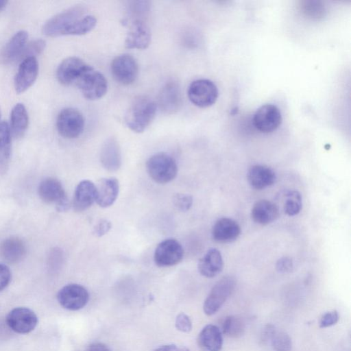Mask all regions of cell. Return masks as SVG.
<instances>
[{"mask_svg":"<svg viewBox=\"0 0 351 351\" xmlns=\"http://www.w3.org/2000/svg\"><path fill=\"white\" fill-rule=\"evenodd\" d=\"M28 42V33L25 30L16 32L6 43L1 53V59L5 64L20 60L23 51Z\"/></svg>","mask_w":351,"mask_h":351,"instance_id":"d6986e66","label":"cell"},{"mask_svg":"<svg viewBox=\"0 0 351 351\" xmlns=\"http://www.w3.org/2000/svg\"><path fill=\"white\" fill-rule=\"evenodd\" d=\"M175 207L182 212L189 210L193 204V197L189 194L177 193L173 197Z\"/></svg>","mask_w":351,"mask_h":351,"instance_id":"836d02e7","label":"cell"},{"mask_svg":"<svg viewBox=\"0 0 351 351\" xmlns=\"http://www.w3.org/2000/svg\"><path fill=\"white\" fill-rule=\"evenodd\" d=\"M12 274L10 268L3 263H0V291L5 289L10 284Z\"/></svg>","mask_w":351,"mask_h":351,"instance_id":"74e56055","label":"cell"},{"mask_svg":"<svg viewBox=\"0 0 351 351\" xmlns=\"http://www.w3.org/2000/svg\"><path fill=\"white\" fill-rule=\"evenodd\" d=\"M274 326L271 324H267L263 329L262 335H261V339L263 341H269V339L273 333V332L275 330Z\"/></svg>","mask_w":351,"mask_h":351,"instance_id":"b9f144b4","label":"cell"},{"mask_svg":"<svg viewBox=\"0 0 351 351\" xmlns=\"http://www.w3.org/2000/svg\"><path fill=\"white\" fill-rule=\"evenodd\" d=\"M223 262L221 252L216 248L209 249L199 259L197 265L200 274L206 278H213L223 269Z\"/></svg>","mask_w":351,"mask_h":351,"instance_id":"cb8c5ba5","label":"cell"},{"mask_svg":"<svg viewBox=\"0 0 351 351\" xmlns=\"http://www.w3.org/2000/svg\"><path fill=\"white\" fill-rule=\"evenodd\" d=\"M111 222L106 219L99 221L93 228V234L98 237H102L110 230Z\"/></svg>","mask_w":351,"mask_h":351,"instance_id":"f35d334b","label":"cell"},{"mask_svg":"<svg viewBox=\"0 0 351 351\" xmlns=\"http://www.w3.org/2000/svg\"><path fill=\"white\" fill-rule=\"evenodd\" d=\"M182 104L181 89L178 83L174 81L166 83L158 96V104L161 110L173 114L180 109Z\"/></svg>","mask_w":351,"mask_h":351,"instance_id":"e0dca14e","label":"cell"},{"mask_svg":"<svg viewBox=\"0 0 351 351\" xmlns=\"http://www.w3.org/2000/svg\"><path fill=\"white\" fill-rule=\"evenodd\" d=\"M154 351H189L187 348L184 347H178L174 344L165 345L161 346Z\"/></svg>","mask_w":351,"mask_h":351,"instance_id":"7bdbcfd3","label":"cell"},{"mask_svg":"<svg viewBox=\"0 0 351 351\" xmlns=\"http://www.w3.org/2000/svg\"><path fill=\"white\" fill-rule=\"evenodd\" d=\"M1 108H0V124L2 121H1Z\"/></svg>","mask_w":351,"mask_h":351,"instance_id":"f6af8a7d","label":"cell"},{"mask_svg":"<svg viewBox=\"0 0 351 351\" xmlns=\"http://www.w3.org/2000/svg\"><path fill=\"white\" fill-rule=\"evenodd\" d=\"M235 286L236 280L230 276H223L217 281L204 302V313L208 316L216 313L231 295Z\"/></svg>","mask_w":351,"mask_h":351,"instance_id":"5b68a950","label":"cell"},{"mask_svg":"<svg viewBox=\"0 0 351 351\" xmlns=\"http://www.w3.org/2000/svg\"><path fill=\"white\" fill-rule=\"evenodd\" d=\"M284 211L289 216L298 215L302 207L300 193L297 191H289L285 195Z\"/></svg>","mask_w":351,"mask_h":351,"instance_id":"4dcf8cb0","label":"cell"},{"mask_svg":"<svg viewBox=\"0 0 351 351\" xmlns=\"http://www.w3.org/2000/svg\"><path fill=\"white\" fill-rule=\"evenodd\" d=\"M56 128L60 136L65 138H75L84 131L85 121L83 114L73 108L62 109L56 118Z\"/></svg>","mask_w":351,"mask_h":351,"instance_id":"8992f818","label":"cell"},{"mask_svg":"<svg viewBox=\"0 0 351 351\" xmlns=\"http://www.w3.org/2000/svg\"><path fill=\"white\" fill-rule=\"evenodd\" d=\"M282 121L280 109L274 104H265L255 112L252 121L254 127L263 133L276 130Z\"/></svg>","mask_w":351,"mask_h":351,"instance_id":"5bb4252c","label":"cell"},{"mask_svg":"<svg viewBox=\"0 0 351 351\" xmlns=\"http://www.w3.org/2000/svg\"><path fill=\"white\" fill-rule=\"evenodd\" d=\"M197 341L205 351H220L223 346L222 332L217 326L208 324L199 332Z\"/></svg>","mask_w":351,"mask_h":351,"instance_id":"83f0119b","label":"cell"},{"mask_svg":"<svg viewBox=\"0 0 351 351\" xmlns=\"http://www.w3.org/2000/svg\"><path fill=\"white\" fill-rule=\"evenodd\" d=\"M274 351H291L292 341L289 335L282 331L275 329L269 341Z\"/></svg>","mask_w":351,"mask_h":351,"instance_id":"1f68e13d","label":"cell"},{"mask_svg":"<svg viewBox=\"0 0 351 351\" xmlns=\"http://www.w3.org/2000/svg\"><path fill=\"white\" fill-rule=\"evenodd\" d=\"M251 217L254 222L265 226L278 218L279 210L274 203L266 199H261L254 204L251 210Z\"/></svg>","mask_w":351,"mask_h":351,"instance_id":"d4e9b609","label":"cell"},{"mask_svg":"<svg viewBox=\"0 0 351 351\" xmlns=\"http://www.w3.org/2000/svg\"><path fill=\"white\" fill-rule=\"evenodd\" d=\"M38 63L36 58H27L20 62L14 79L15 91L23 93L35 82L38 75Z\"/></svg>","mask_w":351,"mask_h":351,"instance_id":"2e32d148","label":"cell"},{"mask_svg":"<svg viewBox=\"0 0 351 351\" xmlns=\"http://www.w3.org/2000/svg\"><path fill=\"white\" fill-rule=\"evenodd\" d=\"M9 328L19 334H27L32 331L38 324L35 313L26 307L12 309L6 316Z\"/></svg>","mask_w":351,"mask_h":351,"instance_id":"4fadbf2b","label":"cell"},{"mask_svg":"<svg viewBox=\"0 0 351 351\" xmlns=\"http://www.w3.org/2000/svg\"><path fill=\"white\" fill-rule=\"evenodd\" d=\"M110 71L119 84L128 86L135 82L138 74V66L135 58L129 54H121L111 62Z\"/></svg>","mask_w":351,"mask_h":351,"instance_id":"9c48e42d","label":"cell"},{"mask_svg":"<svg viewBox=\"0 0 351 351\" xmlns=\"http://www.w3.org/2000/svg\"><path fill=\"white\" fill-rule=\"evenodd\" d=\"M100 161L106 170L117 171L121 165V153L119 144L114 137H110L102 145Z\"/></svg>","mask_w":351,"mask_h":351,"instance_id":"7402d4cb","label":"cell"},{"mask_svg":"<svg viewBox=\"0 0 351 351\" xmlns=\"http://www.w3.org/2000/svg\"><path fill=\"white\" fill-rule=\"evenodd\" d=\"M184 256L181 244L173 239H168L160 242L156 247L154 259L158 267H171L180 263Z\"/></svg>","mask_w":351,"mask_h":351,"instance_id":"7c38bea8","label":"cell"},{"mask_svg":"<svg viewBox=\"0 0 351 351\" xmlns=\"http://www.w3.org/2000/svg\"><path fill=\"white\" fill-rule=\"evenodd\" d=\"M339 313L337 311L333 310L326 312L322 315L319 322V327L322 328L332 326L339 321Z\"/></svg>","mask_w":351,"mask_h":351,"instance_id":"8d00e7d4","label":"cell"},{"mask_svg":"<svg viewBox=\"0 0 351 351\" xmlns=\"http://www.w3.org/2000/svg\"><path fill=\"white\" fill-rule=\"evenodd\" d=\"M9 124L12 136L20 138L24 136L29 124V116L23 104H16L10 112Z\"/></svg>","mask_w":351,"mask_h":351,"instance_id":"4316f807","label":"cell"},{"mask_svg":"<svg viewBox=\"0 0 351 351\" xmlns=\"http://www.w3.org/2000/svg\"><path fill=\"white\" fill-rule=\"evenodd\" d=\"M27 254L25 242L20 238L12 237L0 243V258L8 264L22 261Z\"/></svg>","mask_w":351,"mask_h":351,"instance_id":"ac0fdd59","label":"cell"},{"mask_svg":"<svg viewBox=\"0 0 351 351\" xmlns=\"http://www.w3.org/2000/svg\"><path fill=\"white\" fill-rule=\"evenodd\" d=\"M96 24V18L88 14L84 6L78 5L49 19L43 25L42 31L49 37L81 36L92 31Z\"/></svg>","mask_w":351,"mask_h":351,"instance_id":"6da1fadb","label":"cell"},{"mask_svg":"<svg viewBox=\"0 0 351 351\" xmlns=\"http://www.w3.org/2000/svg\"><path fill=\"white\" fill-rule=\"evenodd\" d=\"M86 351H112L106 345L95 342L90 344L86 349Z\"/></svg>","mask_w":351,"mask_h":351,"instance_id":"60d3db41","label":"cell"},{"mask_svg":"<svg viewBox=\"0 0 351 351\" xmlns=\"http://www.w3.org/2000/svg\"><path fill=\"white\" fill-rule=\"evenodd\" d=\"M175 324L176 328L183 332H189L192 328V322L189 317L184 313L177 315Z\"/></svg>","mask_w":351,"mask_h":351,"instance_id":"d590c367","label":"cell"},{"mask_svg":"<svg viewBox=\"0 0 351 351\" xmlns=\"http://www.w3.org/2000/svg\"><path fill=\"white\" fill-rule=\"evenodd\" d=\"M245 324L243 319L237 315L226 317L222 324L221 332L230 338H239L245 332Z\"/></svg>","mask_w":351,"mask_h":351,"instance_id":"f546056e","label":"cell"},{"mask_svg":"<svg viewBox=\"0 0 351 351\" xmlns=\"http://www.w3.org/2000/svg\"><path fill=\"white\" fill-rule=\"evenodd\" d=\"M241 234V228L234 219L228 217L219 219L212 228V237L219 243H230L235 241Z\"/></svg>","mask_w":351,"mask_h":351,"instance_id":"ffe728a7","label":"cell"},{"mask_svg":"<svg viewBox=\"0 0 351 351\" xmlns=\"http://www.w3.org/2000/svg\"><path fill=\"white\" fill-rule=\"evenodd\" d=\"M8 1L5 0H0V12L5 9Z\"/></svg>","mask_w":351,"mask_h":351,"instance_id":"ee69618b","label":"cell"},{"mask_svg":"<svg viewBox=\"0 0 351 351\" xmlns=\"http://www.w3.org/2000/svg\"><path fill=\"white\" fill-rule=\"evenodd\" d=\"M97 191L95 184L88 180L81 181L76 186L73 199V207L76 212L88 208L96 202Z\"/></svg>","mask_w":351,"mask_h":351,"instance_id":"44dd1931","label":"cell"},{"mask_svg":"<svg viewBox=\"0 0 351 351\" xmlns=\"http://www.w3.org/2000/svg\"><path fill=\"white\" fill-rule=\"evenodd\" d=\"M124 25H129L125 40L128 49H145L151 42V32L146 19H124Z\"/></svg>","mask_w":351,"mask_h":351,"instance_id":"30bf717a","label":"cell"},{"mask_svg":"<svg viewBox=\"0 0 351 351\" xmlns=\"http://www.w3.org/2000/svg\"><path fill=\"white\" fill-rule=\"evenodd\" d=\"M157 109L156 103L145 95L136 97L125 115L126 125L136 133L143 132L154 120Z\"/></svg>","mask_w":351,"mask_h":351,"instance_id":"7a4b0ae2","label":"cell"},{"mask_svg":"<svg viewBox=\"0 0 351 351\" xmlns=\"http://www.w3.org/2000/svg\"><path fill=\"white\" fill-rule=\"evenodd\" d=\"M276 269L279 272H289L293 269L292 260L289 257H282L280 258L276 263Z\"/></svg>","mask_w":351,"mask_h":351,"instance_id":"ab89813d","label":"cell"},{"mask_svg":"<svg viewBox=\"0 0 351 351\" xmlns=\"http://www.w3.org/2000/svg\"><path fill=\"white\" fill-rule=\"evenodd\" d=\"M88 66L89 64L78 57H68L59 64L56 69V78L64 86L75 85Z\"/></svg>","mask_w":351,"mask_h":351,"instance_id":"9a60e30c","label":"cell"},{"mask_svg":"<svg viewBox=\"0 0 351 351\" xmlns=\"http://www.w3.org/2000/svg\"><path fill=\"white\" fill-rule=\"evenodd\" d=\"M75 86L88 100L103 97L108 90V82L104 75L90 65L84 71Z\"/></svg>","mask_w":351,"mask_h":351,"instance_id":"277c9868","label":"cell"},{"mask_svg":"<svg viewBox=\"0 0 351 351\" xmlns=\"http://www.w3.org/2000/svg\"><path fill=\"white\" fill-rule=\"evenodd\" d=\"M187 95L189 100L196 106L207 108L213 105L218 97L215 84L208 79H198L189 86Z\"/></svg>","mask_w":351,"mask_h":351,"instance_id":"ba28073f","label":"cell"},{"mask_svg":"<svg viewBox=\"0 0 351 351\" xmlns=\"http://www.w3.org/2000/svg\"><path fill=\"white\" fill-rule=\"evenodd\" d=\"M62 262V252L60 249L54 247L51 249L47 256V267L51 271H56L60 267Z\"/></svg>","mask_w":351,"mask_h":351,"instance_id":"e575fe53","label":"cell"},{"mask_svg":"<svg viewBox=\"0 0 351 351\" xmlns=\"http://www.w3.org/2000/svg\"><path fill=\"white\" fill-rule=\"evenodd\" d=\"M149 177L158 184H166L173 180L178 173L176 160L169 154L157 153L152 156L146 163Z\"/></svg>","mask_w":351,"mask_h":351,"instance_id":"3957f363","label":"cell"},{"mask_svg":"<svg viewBox=\"0 0 351 351\" xmlns=\"http://www.w3.org/2000/svg\"><path fill=\"white\" fill-rule=\"evenodd\" d=\"M57 300L63 308L70 311H77L86 305L89 294L83 286L69 284L60 289L57 294Z\"/></svg>","mask_w":351,"mask_h":351,"instance_id":"8fae6325","label":"cell"},{"mask_svg":"<svg viewBox=\"0 0 351 351\" xmlns=\"http://www.w3.org/2000/svg\"><path fill=\"white\" fill-rule=\"evenodd\" d=\"M38 193L45 203L55 204L57 210L66 211L70 204L66 193L61 182L53 178L43 179L39 184Z\"/></svg>","mask_w":351,"mask_h":351,"instance_id":"52a82bcc","label":"cell"},{"mask_svg":"<svg viewBox=\"0 0 351 351\" xmlns=\"http://www.w3.org/2000/svg\"><path fill=\"white\" fill-rule=\"evenodd\" d=\"M45 47L46 42L41 38H36L27 42L19 62L29 57L36 58L38 55H40L45 50Z\"/></svg>","mask_w":351,"mask_h":351,"instance_id":"d6a6232c","label":"cell"},{"mask_svg":"<svg viewBox=\"0 0 351 351\" xmlns=\"http://www.w3.org/2000/svg\"><path fill=\"white\" fill-rule=\"evenodd\" d=\"M96 186L97 204L102 208L110 206L116 201L119 191V184L115 178H102Z\"/></svg>","mask_w":351,"mask_h":351,"instance_id":"603a6c76","label":"cell"},{"mask_svg":"<svg viewBox=\"0 0 351 351\" xmlns=\"http://www.w3.org/2000/svg\"><path fill=\"white\" fill-rule=\"evenodd\" d=\"M12 152V134L9 124H0V174H5L9 168Z\"/></svg>","mask_w":351,"mask_h":351,"instance_id":"f1b7e54d","label":"cell"},{"mask_svg":"<svg viewBox=\"0 0 351 351\" xmlns=\"http://www.w3.org/2000/svg\"><path fill=\"white\" fill-rule=\"evenodd\" d=\"M247 180L254 189L261 190L274 184L276 180V174L269 167L255 165L252 166L247 172Z\"/></svg>","mask_w":351,"mask_h":351,"instance_id":"484cf974","label":"cell"}]
</instances>
